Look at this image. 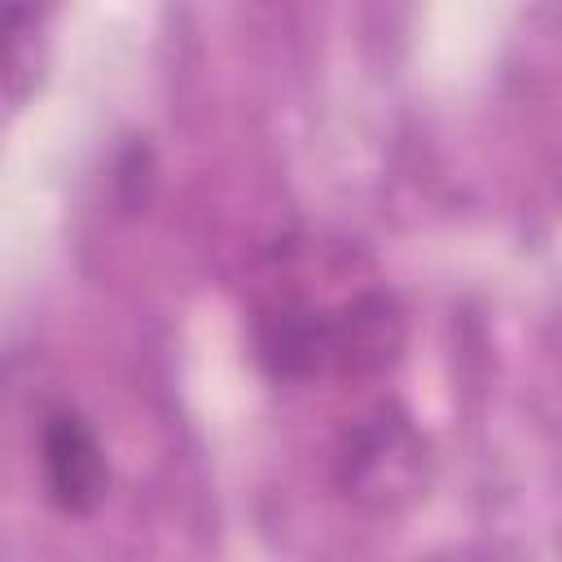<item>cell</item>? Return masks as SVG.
<instances>
[{
	"label": "cell",
	"instance_id": "6da1fadb",
	"mask_svg": "<svg viewBox=\"0 0 562 562\" xmlns=\"http://www.w3.org/2000/svg\"><path fill=\"white\" fill-rule=\"evenodd\" d=\"M35 470L44 496L61 514H92L105 501L110 465L101 435L70 404H48L35 426Z\"/></svg>",
	"mask_w": 562,
	"mask_h": 562
}]
</instances>
